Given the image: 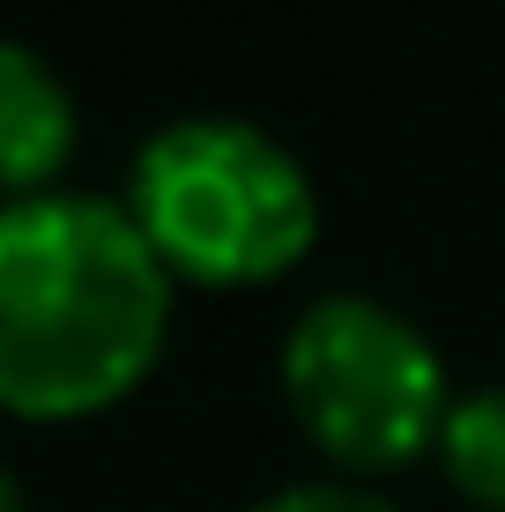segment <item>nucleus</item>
<instances>
[{
  "mask_svg": "<svg viewBox=\"0 0 505 512\" xmlns=\"http://www.w3.org/2000/svg\"><path fill=\"white\" fill-rule=\"evenodd\" d=\"M179 282L104 193L0 208V416L82 423L134 394L171 342Z\"/></svg>",
  "mask_w": 505,
  "mask_h": 512,
  "instance_id": "nucleus-1",
  "label": "nucleus"
},
{
  "mask_svg": "<svg viewBox=\"0 0 505 512\" xmlns=\"http://www.w3.org/2000/svg\"><path fill=\"white\" fill-rule=\"evenodd\" d=\"M119 208L171 282L268 290L320 245V186L253 119L194 112L156 127L127 164Z\"/></svg>",
  "mask_w": 505,
  "mask_h": 512,
  "instance_id": "nucleus-2",
  "label": "nucleus"
},
{
  "mask_svg": "<svg viewBox=\"0 0 505 512\" xmlns=\"http://www.w3.org/2000/svg\"><path fill=\"white\" fill-rule=\"evenodd\" d=\"M275 372H283L290 423L342 475H394L439 453L454 379L431 334L387 297H312L283 334Z\"/></svg>",
  "mask_w": 505,
  "mask_h": 512,
  "instance_id": "nucleus-3",
  "label": "nucleus"
},
{
  "mask_svg": "<svg viewBox=\"0 0 505 512\" xmlns=\"http://www.w3.org/2000/svg\"><path fill=\"white\" fill-rule=\"evenodd\" d=\"M75 141H82V112H75V90L60 82V67L45 52L0 38V208L60 193Z\"/></svg>",
  "mask_w": 505,
  "mask_h": 512,
  "instance_id": "nucleus-4",
  "label": "nucleus"
},
{
  "mask_svg": "<svg viewBox=\"0 0 505 512\" xmlns=\"http://www.w3.org/2000/svg\"><path fill=\"white\" fill-rule=\"evenodd\" d=\"M439 468L468 505L505 512V386L454 394L446 431H439Z\"/></svg>",
  "mask_w": 505,
  "mask_h": 512,
  "instance_id": "nucleus-5",
  "label": "nucleus"
},
{
  "mask_svg": "<svg viewBox=\"0 0 505 512\" xmlns=\"http://www.w3.org/2000/svg\"><path fill=\"white\" fill-rule=\"evenodd\" d=\"M253 512H402V505L379 498V490H364V483L327 475V483H283V490H268Z\"/></svg>",
  "mask_w": 505,
  "mask_h": 512,
  "instance_id": "nucleus-6",
  "label": "nucleus"
},
{
  "mask_svg": "<svg viewBox=\"0 0 505 512\" xmlns=\"http://www.w3.org/2000/svg\"><path fill=\"white\" fill-rule=\"evenodd\" d=\"M0 512H23V483H15L8 468H0Z\"/></svg>",
  "mask_w": 505,
  "mask_h": 512,
  "instance_id": "nucleus-7",
  "label": "nucleus"
}]
</instances>
